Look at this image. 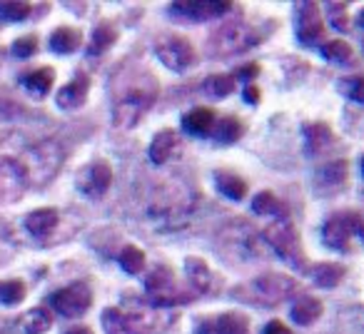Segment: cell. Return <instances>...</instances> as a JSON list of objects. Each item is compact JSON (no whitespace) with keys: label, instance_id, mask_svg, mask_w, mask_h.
I'll return each instance as SVG.
<instances>
[{"label":"cell","instance_id":"ab89813d","mask_svg":"<svg viewBox=\"0 0 364 334\" xmlns=\"http://www.w3.org/2000/svg\"><path fill=\"white\" fill-rule=\"evenodd\" d=\"M245 100L252 102V105L259 100V90H257V85H252V82H247V87H245Z\"/></svg>","mask_w":364,"mask_h":334},{"label":"cell","instance_id":"d4e9b609","mask_svg":"<svg viewBox=\"0 0 364 334\" xmlns=\"http://www.w3.org/2000/svg\"><path fill=\"white\" fill-rule=\"evenodd\" d=\"M215 183H218L220 193L228 195L230 200H245V195H247V183L240 175L228 173V170H218L215 173Z\"/></svg>","mask_w":364,"mask_h":334},{"label":"cell","instance_id":"7a4b0ae2","mask_svg":"<svg viewBox=\"0 0 364 334\" xmlns=\"http://www.w3.org/2000/svg\"><path fill=\"white\" fill-rule=\"evenodd\" d=\"M257 43H259V36L252 26H247V23H242V21H232L215 31L213 41H210V53L218 58L237 55V53L255 48Z\"/></svg>","mask_w":364,"mask_h":334},{"label":"cell","instance_id":"3957f363","mask_svg":"<svg viewBox=\"0 0 364 334\" xmlns=\"http://www.w3.org/2000/svg\"><path fill=\"white\" fill-rule=\"evenodd\" d=\"M155 322L147 307H110L102 312V327L107 334H152Z\"/></svg>","mask_w":364,"mask_h":334},{"label":"cell","instance_id":"ba28073f","mask_svg":"<svg viewBox=\"0 0 364 334\" xmlns=\"http://www.w3.org/2000/svg\"><path fill=\"white\" fill-rule=\"evenodd\" d=\"M155 55L162 65H167L175 72L190 70V68H195V63H198V53H195L193 43L180 36L160 38V41L155 43Z\"/></svg>","mask_w":364,"mask_h":334},{"label":"cell","instance_id":"e0dca14e","mask_svg":"<svg viewBox=\"0 0 364 334\" xmlns=\"http://www.w3.org/2000/svg\"><path fill=\"white\" fill-rule=\"evenodd\" d=\"M185 272H188V282H190V287H193L195 292L208 294V292H215V289H218L213 269H210L203 259L188 257V262H185Z\"/></svg>","mask_w":364,"mask_h":334},{"label":"cell","instance_id":"e575fe53","mask_svg":"<svg viewBox=\"0 0 364 334\" xmlns=\"http://www.w3.org/2000/svg\"><path fill=\"white\" fill-rule=\"evenodd\" d=\"M362 77L359 75H354V77H347V80H342L339 82V90L344 92V95L349 97V100H354L357 105H362L364 102V92H362Z\"/></svg>","mask_w":364,"mask_h":334},{"label":"cell","instance_id":"5bb4252c","mask_svg":"<svg viewBox=\"0 0 364 334\" xmlns=\"http://www.w3.org/2000/svg\"><path fill=\"white\" fill-rule=\"evenodd\" d=\"M344 180H347V162L344 160L327 162V165H322L314 173V190L322 195H332L342 188Z\"/></svg>","mask_w":364,"mask_h":334},{"label":"cell","instance_id":"7c38bea8","mask_svg":"<svg viewBox=\"0 0 364 334\" xmlns=\"http://www.w3.org/2000/svg\"><path fill=\"white\" fill-rule=\"evenodd\" d=\"M232 3H225V0H193V3H172L170 11L175 16L190 18V21H215V18H223L230 13Z\"/></svg>","mask_w":364,"mask_h":334},{"label":"cell","instance_id":"44dd1931","mask_svg":"<svg viewBox=\"0 0 364 334\" xmlns=\"http://www.w3.org/2000/svg\"><path fill=\"white\" fill-rule=\"evenodd\" d=\"M252 212L262 215V217H269V220H289L287 205L272 193H259L257 198L252 200Z\"/></svg>","mask_w":364,"mask_h":334},{"label":"cell","instance_id":"836d02e7","mask_svg":"<svg viewBox=\"0 0 364 334\" xmlns=\"http://www.w3.org/2000/svg\"><path fill=\"white\" fill-rule=\"evenodd\" d=\"M31 16V3L23 0H11V3H0V21L8 23H21Z\"/></svg>","mask_w":364,"mask_h":334},{"label":"cell","instance_id":"277c9868","mask_svg":"<svg viewBox=\"0 0 364 334\" xmlns=\"http://www.w3.org/2000/svg\"><path fill=\"white\" fill-rule=\"evenodd\" d=\"M264 239L277 252L279 259L292 264L294 269H307L297 230H294V225L289 220H272V225H267V230H264Z\"/></svg>","mask_w":364,"mask_h":334},{"label":"cell","instance_id":"ac0fdd59","mask_svg":"<svg viewBox=\"0 0 364 334\" xmlns=\"http://www.w3.org/2000/svg\"><path fill=\"white\" fill-rule=\"evenodd\" d=\"M58 220H60L58 210H53V208L36 210V212H31L26 217V230L36 239H43V237H48V235H50L53 230L58 227Z\"/></svg>","mask_w":364,"mask_h":334},{"label":"cell","instance_id":"d590c367","mask_svg":"<svg viewBox=\"0 0 364 334\" xmlns=\"http://www.w3.org/2000/svg\"><path fill=\"white\" fill-rule=\"evenodd\" d=\"M38 53V38L36 36H23V38H18L16 43H13V55L16 58H31V55H36Z\"/></svg>","mask_w":364,"mask_h":334},{"label":"cell","instance_id":"f35d334b","mask_svg":"<svg viewBox=\"0 0 364 334\" xmlns=\"http://www.w3.org/2000/svg\"><path fill=\"white\" fill-rule=\"evenodd\" d=\"M257 72H259V68L255 65V63H250L247 68H240L237 75H235V80H237V77H242V80H252V77L257 75Z\"/></svg>","mask_w":364,"mask_h":334},{"label":"cell","instance_id":"60d3db41","mask_svg":"<svg viewBox=\"0 0 364 334\" xmlns=\"http://www.w3.org/2000/svg\"><path fill=\"white\" fill-rule=\"evenodd\" d=\"M68 334H92V329H87V327H75V329H70Z\"/></svg>","mask_w":364,"mask_h":334},{"label":"cell","instance_id":"83f0119b","mask_svg":"<svg viewBox=\"0 0 364 334\" xmlns=\"http://www.w3.org/2000/svg\"><path fill=\"white\" fill-rule=\"evenodd\" d=\"M342 277H344V267L334 262L317 264V267L312 269V279L319 287H337V284L342 282Z\"/></svg>","mask_w":364,"mask_h":334},{"label":"cell","instance_id":"d6986e66","mask_svg":"<svg viewBox=\"0 0 364 334\" xmlns=\"http://www.w3.org/2000/svg\"><path fill=\"white\" fill-rule=\"evenodd\" d=\"M215 122H218V117H215V110H210V107H195V110H190L188 115L182 117V127L195 137L210 135Z\"/></svg>","mask_w":364,"mask_h":334},{"label":"cell","instance_id":"d6a6232c","mask_svg":"<svg viewBox=\"0 0 364 334\" xmlns=\"http://www.w3.org/2000/svg\"><path fill=\"white\" fill-rule=\"evenodd\" d=\"M26 299V284L21 279H3L0 282V304H21Z\"/></svg>","mask_w":364,"mask_h":334},{"label":"cell","instance_id":"6da1fadb","mask_svg":"<svg viewBox=\"0 0 364 334\" xmlns=\"http://www.w3.org/2000/svg\"><path fill=\"white\" fill-rule=\"evenodd\" d=\"M127 82L115 80V102H112V122L117 127H135L145 117L157 97V82L145 72H125Z\"/></svg>","mask_w":364,"mask_h":334},{"label":"cell","instance_id":"30bf717a","mask_svg":"<svg viewBox=\"0 0 364 334\" xmlns=\"http://www.w3.org/2000/svg\"><path fill=\"white\" fill-rule=\"evenodd\" d=\"M77 190L87 198H102L110 190L112 183V167L105 160H95L77 173Z\"/></svg>","mask_w":364,"mask_h":334},{"label":"cell","instance_id":"8d00e7d4","mask_svg":"<svg viewBox=\"0 0 364 334\" xmlns=\"http://www.w3.org/2000/svg\"><path fill=\"white\" fill-rule=\"evenodd\" d=\"M344 13V3H329V21L337 31L347 33L349 31V18L342 16Z\"/></svg>","mask_w":364,"mask_h":334},{"label":"cell","instance_id":"1f68e13d","mask_svg":"<svg viewBox=\"0 0 364 334\" xmlns=\"http://www.w3.org/2000/svg\"><path fill=\"white\" fill-rule=\"evenodd\" d=\"M232 90H235V75L220 72V75H210L205 80V92L213 97H228Z\"/></svg>","mask_w":364,"mask_h":334},{"label":"cell","instance_id":"5b68a950","mask_svg":"<svg viewBox=\"0 0 364 334\" xmlns=\"http://www.w3.org/2000/svg\"><path fill=\"white\" fill-rule=\"evenodd\" d=\"M145 287H147V299H150V304H155V307H175V304L193 297V292H188V289L182 287L175 279V274L167 267L152 269V272L147 274Z\"/></svg>","mask_w":364,"mask_h":334},{"label":"cell","instance_id":"8992f818","mask_svg":"<svg viewBox=\"0 0 364 334\" xmlns=\"http://www.w3.org/2000/svg\"><path fill=\"white\" fill-rule=\"evenodd\" d=\"M294 289H297L294 279L284 277V274L269 272V274H262V277L252 279L250 287H245V292L250 294V299H252L257 307H274V304L292 297Z\"/></svg>","mask_w":364,"mask_h":334},{"label":"cell","instance_id":"484cf974","mask_svg":"<svg viewBox=\"0 0 364 334\" xmlns=\"http://www.w3.org/2000/svg\"><path fill=\"white\" fill-rule=\"evenodd\" d=\"M117 41V31L110 23H100V26L92 31V38L87 43V55H102L105 50H110Z\"/></svg>","mask_w":364,"mask_h":334},{"label":"cell","instance_id":"ffe728a7","mask_svg":"<svg viewBox=\"0 0 364 334\" xmlns=\"http://www.w3.org/2000/svg\"><path fill=\"white\" fill-rule=\"evenodd\" d=\"M175 147H177V132L175 130H160L155 137H152L150 150H147L150 162L152 165H165V162L170 160L172 152H175Z\"/></svg>","mask_w":364,"mask_h":334},{"label":"cell","instance_id":"52a82bcc","mask_svg":"<svg viewBox=\"0 0 364 334\" xmlns=\"http://www.w3.org/2000/svg\"><path fill=\"white\" fill-rule=\"evenodd\" d=\"M362 239V217L359 212H342L327 220L322 230V239L327 247L337 249V252H349L352 249V239Z\"/></svg>","mask_w":364,"mask_h":334},{"label":"cell","instance_id":"4fadbf2b","mask_svg":"<svg viewBox=\"0 0 364 334\" xmlns=\"http://www.w3.org/2000/svg\"><path fill=\"white\" fill-rule=\"evenodd\" d=\"M247 317L240 312H228L220 317L205 319L198 327V334H247Z\"/></svg>","mask_w":364,"mask_h":334},{"label":"cell","instance_id":"f546056e","mask_svg":"<svg viewBox=\"0 0 364 334\" xmlns=\"http://www.w3.org/2000/svg\"><path fill=\"white\" fill-rule=\"evenodd\" d=\"M319 53H322V58H327L329 63H337V65H344V63H349L354 58L352 45H349V43H344V41H327V43H322Z\"/></svg>","mask_w":364,"mask_h":334},{"label":"cell","instance_id":"8fae6325","mask_svg":"<svg viewBox=\"0 0 364 334\" xmlns=\"http://www.w3.org/2000/svg\"><path fill=\"white\" fill-rule=\"evenodd\" d=\"M297 38L304 45L324 43V21L317 3H297Z\"/></svg>","mask_w":364,"mask_h":334},{"label":"cell","instance_id":"cb8c5ba5","mask_svg":"<svg viewBox=\"0 0 364 334\" xmlns=\"http://www.w3.org/2000/svg\"><path fill=\"white\" fill-rule=\"evenodd\" d=\"M21 82L26 85L28 92L43 97V95H48V92H50L53 82H55V70H53V68H38V70L23 75Z\"/></svg>","mask_w":364,"mask_h":334},{"label":"cell","instance_id":"74e56055","mask_svg":"<svg viewBox=\"0 0 364 334\" xmlns=\"http://www.w3.org/2000/svg\"><path fill=\"white\" fill-rule=\"evenodd\" d=\"M262 334H292V329H289L287 324L279 322V319H272V322L262 329Z\"/></svg>","mask_w":364,"mask_h":334},{"label":"cell","instance_id":"4316f807","mask_svg":"<svg viewBox=\"0 0 364 334\" xmlns=\"http://www.w3.org/2000/svg\"><path fill=\"white\" fill-rule=\"evenodd\" d=\"M242 132H245L242 122H240L235 115H230V117H223L220 122H215V127H213L210 135H213L218 142H228L230 145V142H237L240 137H242Z\"/></svg>","mask_w":364,"mask_h":334},{"label":"cell","instance_id":"603a6c76","mask_svg":"<svg viewBox=\"0 0 364 334\" xmlns=\"http://www.w3.org/2000/svg\"><path fill=\"white\" fill-rule=\"evenodd\" d=\"M80 45H82V33L77 31V28L63 26L50 36V50L60 53V55H70V53H75Z\"/></svg>","mask_w":364,"mask_h":334},{"label":"cell","instance_id":"2e32d148","mask_svg":"<svg viewBox=\"0 0 364 334\" xmlns=\"http://www.w3.org/2000/svg\"><path fill=\"white\" fill-rule=\"evenodd\" d=\"M304 137H307V152L312 157L329 152L334 147V142H337L332 127L324 125V122H309V125H304Z\"/></svg>","mask_w":364,"mask_h":334},{"label":"cell","instance_id":"f1b7e54d","mask_svg":"<svg viewBox=\"0 0 364 334\" xmlns=\"http://www.w3.org/2000/svg\"><path fill=\"white\" fill-rule=\"evenodd\" d=\"M50 327H53V317H50V312L43 307L31 309V312L23 317V332L26 334H46Z\"/></svg>","mask_w":364,"mask_h":334},{"label":"cell","instance_id":"4dcf8cb0","mask_svg":"<svg viewBox=\"0 0 364 334\" xmlns=\"http://www.w3.org/2000/svg\"><path fill=\"white\" fill-rule=\"evenodd\" d=\"M120 264L127 274H140L145 269V252L135 244H125L120 252Z\"/></svg>","mask_w":364,"mask_h":334},{"label":"cell","instance_id":"7402d4cb","mask_svg":"<svg viewBox=\"0 0 364 334\" xmlns=\"http://www.w3.org/2000/svg\"><path fill=\"white\" fill-rule=\"evenodd\" d=\"M322 302H319L317 297H302L297 299V302L292 304V309H289V317H292L294 324H302V327H309V324H314L319 317H322Z\"/></svg>","mask_w":364,"mask_h":334},{"label":"cell","instance_id":"9a60e30c","mask_svg":"<svg viewBox=\"0 0 364 334\" xmlns=\"http://www.w3.org/2000/svg\"><path fill=\"white\" fill-rule=\"evenodd\" d=\"M87 92H90V77H87L85 72H77V75L73 77V80L68 82L60 92H58L55 100L63 110H77V107L85 105Z\"/></svg>","mask_w":364,"mask_h":334},{"label":"cell","instance_id":"9c48e42d","mask_svg":"<svg viewBox=\"0 0 364 334\" xmlns=\"http://www.w3.org/2000/svg\"><path fill=\"white\" fill-rule=\"evenodd\" d=\"M50 304L63 317H82L92 304V289L85 282H73L50 294Z\"/></svg>","mask_w":364,"mask_h":334}]
</instances>
